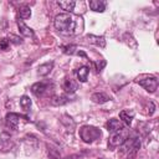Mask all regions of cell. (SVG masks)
Returning <instances> with one entry per match:
<instances>
[{
  "mask_svg": "<svg viewBox=\"0 0 159 159\" xmlns=\"http://www.w3.org/2000/svg\"><path fill=\"white\" fill-rule=\"evenodd\" d=\"M53 25H55V29L63 35H75L81 31L83 26V21L81 16L63 12V14L56 15Z\"/></svg>",
  "mask_w": 159,
  "mask_h": 159,
  "instance_id": "obj_1",
  "label": "cell"
},
{
  "mask_svg": "<svg viewBox=\"0 0 159 159\" xmlns=\"http://www.w3.org/2000/svg\"><path fill=\"white\" fill-rule=\"evenodd\" d=\"M102 135L101 129L93 125H82L80 129V137L84 143H93Z\"/></svg>",
  "mask_w": 159,
  "mask_h": 159,
  "instance_id": "obj_2",
  "label": "cell"
},
{
  "mask_svg": "<svg viewBox=\"0 0 159 159\" xmlns=\"http://www.w3.org/2000/svg\"><path fill=\"white\" fill-rule=\"evenodd\" d=\"M52 91H53V82L51 81H41L31 86V92L36 97H45Z\"/></svg>",
  "mask_w": 159,
  "mask_h": 159,
  "instance_id": "obj_3",
  "label": "cell"
},
{
  "mask_svg": "<svg viewBox=\"0 0 159 159\" xmlns=\"http://www.w3.org/2000/svg\"><path fill=\"white\" fill-rule=\"evenodd\" d=\"M129 138V130L128 129H122L118 132H114L108 140V147L111 149H114L117 147H120L127 139Z\"/></svg>",
  "mask_w": 159,
  "mask_h": 159,
  "instance_id": "obj_4",
  "label": "cell"
},
{
  "mask_svg": "<svg viewBox=\"0 0 159 159\" xmlns=\"http://www.w3.org/2000/svg\"><path fill=\"white\" fill-rule=\"evenodd\" d=\"M120 153L123 155L125 154H137L138 149L140 148V140L139 138H128L120 147Z\"/></svg>",
  "mask_w": 159,
  "mask_h": 159,
  "instance_id": "obj_5",
  "label": "cell"
},
{
  "mask_svg": "<svg viewBox=\"0 0 159 159\" xmlns=\"http://www.w3.org/2000/svg\"><path fill=\"white\" fill-rule=\"evenodd\" d=\"M137 83H139L144 89H147L150 93H154L158 88V80H157V77H153V76H150V77L148 76V77L142 78V80L138 78Z\"/></svg>",
  "mask_w": 159,
  "mask_h": 159,
  "instance_id": "obj_6",
  "label": "cell"
},
{
  "mask_svg": "<svg viewBox=\"0 0 159 159\" xmlns=\"http://www.w3.org/2000/svg\"><path fill=\"white\" fill-rule=\"evenodd\" d=\"M21 118H27V117H24V116H20L17 113H7L6 117H5V122H6V125L10 128V129H17L19 127V122Z\"/></svg>",
  "mask_w": 159,
  "mask_h": 159,
  "instance_id": "obj_7",
  "label": "cell"
},
{
  "mask_svg": "<svg viewBox=\"0 0 159 159\" xmlns=\"http://www.w3.org/2000/svg\"><path fill=\"white\" fill-rule=\"evenodd\" d=\"M62 88L66 93H75L78 89V83L75 80H72L70 77H66L62 82Z\"/></svg>",
  "mask_w": 159,
  "mask_h": 159,
  "instance_id": "obj_8",
  "label": "cell"
},
{
  "mask_svg": "<svg viewBox=\"0 0 159 159\" xmlns=\"http://www.w3.org/2000/svg\"><path fill=\"white\" fill-rule=\"evenodd\" d=\"M106 128L108 129V132H118V130H122L124 129V124L119 120V119H116V118H111L107 123H106Z\"/></svg>",
  "mask_w": 159,
  "mask_h": 159,
  "instance_id": "obj_9",
  "label": "cell"
},
{
  "mask_svg": "<svg viewBox=\"0 0 159 159\" xmlns=\"http://www.w3.org/2000/svg\"><path fill=\"white\" fill-rule=\"evenodd\" d=\"M119 118H120V122H122L124 125H128V127H129V125L132 124L133 118H134V112L127 111V109L120 111V112H119Z\"/></svg>",
  "mask_w": 159,
  "mask_h": 159,
  "instance_id": "obj_10",
  "label": "cell"
},
{
  "mask_svg": "<svg viewBox=\"0 0 159 159\" xmlns=\"http://www.w3.org/2000/svg\"><path fill=\"white\" fill-rule=\"evenodd\" d=\"M17 27H19V31H20V34H21L22 36H25V37H34V36H35L34 30H32L31 27H29L27 25H25L21 20L17 21Z\"/></svg>",
  "mask_w": 159,
  "mask_h": 159,
  "instance_id": "obj_11",
  "label": "cell"
},
{
  "mask_svg": "<svg viewBox=\"0 0 159 159\" xmlns=\"http://www.w3.org/2000/svg\"><path fill=\"white\" fill-rule=\"evenodd\" d=\"M91 99L94 102V103H98V104H102V103H106L111 99V97L108 94H106L104 92H96L91 96Z\"/></svg>",
  "mask_w": 159,
  "mask_h": 159,
  "instance_id": "obj_12",
  "label": "cell"
},
{
  "mask_svg": "<svg viewBox=\"0 0 159 159\" xmlns=\"http://www.w3.org/2000/svg\"><path fill=\"white\" fill-rule=\"evenodd\" d=\"M75 73L77 75V78L80 82H86L88 78V73H89V68L87 66H81L80 68L75 70Z\"/></svg>",
  "mask_w": 159,
  "mask_h": 159,
  "instance_id": "obj_13",
  "label": "cell"
},
{
  "mask_svg": "<svg viewBox=\"0 0 159 159\" xmlns=\"http://www.w3.org/2000/svg\"><path fill=\"white\" fill-rule=\"evenodd\" d=\"M89 9L96 12H103L106 10V2L101 0H91L89 1Z\"/></svg>",
  "mask_w": 159,
  "mask_h": 159,
  "instance_id": "obj_14",
  "label": "cell"
},
{
  "mask_svg": "<svg viewBox=\"0 0 159 159\" xmlns=\"http://www.w3.org/2000/svg\"><path fill=\"white\" fill-rule=\"evenodd\" d=\"M53 68V62H46V63H42L37 67V73L40 76H47Z\"/></svg>",
  "mask_w": 159,
  "mask_h": 159,
  "instance_id": "obj_15",
  "label": "cell"
},
{
  "mask_svg": "<svg viewBox=\"0 0 159 159\" xmlns=\"http://www.w3.org/2000/svg\"><path fill=\"white\" fill-rule=\"evenodd\" d=\"M87 40L89 43L97 45L99 47H104L106 46V40L103 36H96V35H87Z\"/></svg>",
  "mask_w": 159,
  "mask_h": 159,
  "instance_id": "obj_16",
  "label": "cell"
},
{
  "mask_svg": "<svg viewBox=\"0 0 159 159\" xmlns=\"http://www.w3.org/2000/svg\"><path fill=\"white\" fill-rule=\"evenodd\" d=\"M50 102H51L52 106H62V104L68 103L70 99H68V97H66V96H53Z\"/></svg>",
  "mask_w": 159,
  "mask_h": 159,
  "instance_id": "obj_17",
  "label": "cell"
},
{
  "mask_svg": "<svg viewBox=\"0 0 159 159\" xmlns=\"http://www.w3.org/2000/svg\"><path fill=\"white\" fill-rule=\"evenodd\" d=\"M57 4H58V6L62 9V10H65L66 12H68V14H71V11L75 9V6H76V2L75 1H57Z\"/></svg>",
  "mask_w": 159,
  "mask_h": 159,
  "instance_id": "obj_18",
  "label": "cell"
},
{
  "mask_svg": "<svg viewBox=\"0 0 159 159\" xmlns=\"http://www.w3.org/2000/svg\"><path fill=\"white\" fill-rule=\"evenodd\" d=\"M19 16L21 19H29L31 16V9L27 5H21L19 7Z\"/></svg>",
  "mask_w": 159,
  "mask_h": 159,
  "instance_id": "obj_19",
  "label": "cell"
},
{
  "mask_svg": "<svg viewBox=\"0 0 159 159\" xmlns=\"http://www.w3.org/2000/svg\"><path fill=\"white\" fill-rule=\"evenodd\" d=\"M20 106L22 107V109L25 111H30V107H31V99L27 97V96H22L20 98Z\"/></svg>",
  "mask_w": 159,
  "mask_h": 159,
  "instance_id": "obj_20",
  "label": "cell"
},
{
  "mask_svg": "<svg viewBox=\"0 0 159 159\" xmlns=\"http://www.w3.org/2000/svg\"><path fill=\"white\" fill-rule=\"evenodd\" d=\"M61 50L66 55H73L77 50V46L76 45H65V46H61Z\"/></svg>",
  "mask_w": 159,
  "mask_h": 159,
  "instance_id": "obj_21",
  "label": "cell"
},
{
  "mask_svg": "<svg viewBox=\"0 0 159 159\" xmlns=\"http://www.w3.org/2000/svg\"><path fill=\"white\" fill-rule=\"evenodd\" d=\"M9 46H10V41H9V39H5V37L0 39V50L6 51V50H9Z\"/></svg>",
  "mask_w": 159,
  "mask_h": 159,
  "instance_id": "obj_22",
  "label": "cell"
},
{
  "mask_svg": "<svg viewBox=\"0 0 159 159\" xmlns=\"http://www.w3.org/2000/svg\"><path fill=\"white\" fill-rule=\"evenodd\" d=\"M104 66H106V61H104V60H99V61H97V62H94V67H96V70H97V72H99V71H102Z\"/></svg>",
  "mask_w": 159,
  "mask_h": 159,
  "instance_id": "obj_23",
  "label": "cell"
},
{
  "mask_svg": "<svg viewBox=\"0 0 159 159\" xmlns=\"http://www.w3.org/2000/svg\"><path fill=\"white\" fill-rule=\"evenodd\" d=\"M9 41H11L14 43H21L22 42V39L19 37V36H15V35H10L9 36Z\"/></svg>",
  "mask_w": 159,
  "mask_h": 159,
  "instance_id": "obj_24",
  "label": "cell"
}]
</instances>
